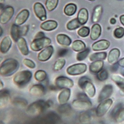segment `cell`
<instances>
[{
  "mask_svg": "<svg viewBox=\"0 0 124 124\" xmlns=\"http://www.w3.org/2000/svg\"><path fill=\"white\" fill-rule=\"evenodd\" d=\"M52 104V102L50 100L45 101L43 100H39L29 105L26 111L30 116H37L42 113Z\"/></svg>",
  "mask_w": 124,
  "mask_h": 124,
  "instance_id": "6da1fadb",
  "label": "cell"
},
{
  "mask_svg": "<svg viewBox=\"0 0 124 124\" xmlns=\"http://www.w3.org/2000/svg\"><path fill=\"white\" fill-rule=\"evenodd\" d=\"M19 67L17 60L13 58L7 59L0 66V75L5 77L11 76L18 70Z\"/></svg>",
  "mask_w": 124,
  "mask_h": 124,
  "instance_id": "7a4b0ae2",
  "label": "cell"
},
{
  "mask_svg": "<svg viewBox=\"0 0 124 124\" xmlns=\"http://www.w3.org/2000/svg\"><path fill=\"white\" fill-rule=\"evenodd\" d=\"M72 106L76 110L85 111L91 107L92 102L86 94L82 93L78 94V99L72 102Z\"/></svg>",
  "mask_w": 124,
  "mask_h": 124,
  "instance_id": "3957f363",
  "label": "cell"
},
{
  "mask_svg": "<svg viewBox=\"0 0 124 124\" xmlns=\"http://www.w3.org/2000/svg\"><path fill=\"white\" fill-rule=\"evenodd\" d=\"M32 74L28 70H24L18 72L14 76L13 81L14 84L19 87L26 85L32 78Z\"/></svg>",
  "mask_w": 124,
  "mask_h": 124,
  "instance_id": "277c9868",
  "label": "cell"
},
{
  "mask_svg": "<svg viewBox=\"0 0 124 124\" xmlns=\"http://www.w3.org/2000/svg\"><path fill=\"white\" fill-rule=\"evenodd\" d=\"M51 43L50 39L44 37L39 39H34L30 44V48L32 50L37 52L39 51L48 46Z\"/></svg>",
  "mask_w": 124,
  "mask_h": 124,
  "instance_id": "5b68a950",
  "label": "cell"
},
{
  "mask_svg": "<svg viewBox=\"0 0 124 124\" xmlns=\"http://www.w3.org/2000/svg\"><path fill=\"white\" fill-rule=\"evenodd\" d=\"M87 70V66L85 64L79 63L69 67L67 69V73L70 76H78L84 74Z\"/></svg>",
  "mask_w": 124,
  "mask_h": 124,
  "instance_id": "8992f818",
  "label": "cell"
},
{
  "mask_svg": "<svg viewBox=\"0 0 124 124\" xmlns=\"http://www.w3.org/2000/svg\"><path fill=\"white\" fill-rule=\"evenodd\" d=\"M113 101L111 99H108L100 103L96 109V115L100 118L104 116L113 104Z\"/></svg>",
  "mask_w": 124,
  "mask_h": 124,
  "instance_id": "52a82bcc",
  "label": "cell"
},
{
  "mask_svg": "<svg viewBox=\"0 0 124 124\" xmlns=\"http://www.w3.org/2000/svg\"><path fill=\"white\" fill-rule=\"evenodd\" d=\"M55 85L60 89L70 88L74 85V82L71 79L64 76H59L56 78Z\"/></svg>",
  "mask_w": 124,
  "mask_h": 124,
  "instance_id": "ba28073f",
  "label": "cell"
},
{
  "mask_svg": "<svg viewBox=\"0 0 124 124\" xmlns=\"http://www.w3.org/2000/svg\"><path fill=\"white\" fill-rule=\"evenodd\" d=\"M111 117L116 123H121L124 122V107L122 104H118L112 110Z\"/></svg>",
  "mask_w": 124,
  "mask_h": 124,
  "instance_id": "9c48e42d",
  "label": "cell"
},
{
  "mask_svg": "<svg viewBox=\"0 0 124 124\" xmlns=\"http://www.w3.org/2000/svg\"><path fill=\"white\" fill-rule=\"evenodd\" d=\"M113 92V86L111 84L105 85L102 88L98 97V102L100 103L109 98L112 95Z\"/></svg>",
  "mask_w": 124,
  "mask_h": 124,
  "instance_id": "30bf717a",
  "label": "cell"
},
{
  "mask_svg": "<svg viewBox=\"0 0 124 124\" xmlns=\"http://www.w3.org/2000/svg\"><path fill=\"white\" fill-rule=\"evenodd\" d=\"M15 10L13 7H7L0 15V23L2 24H7L13 16Z\"/></svg>",
  "mask_w": 124,
  "mask_h": 124,
  "instance_id": "8fae6325",
  "label": "cell"
},
{
  "mask_svg": "<svg viewBox=\"0 0 124 124\" xmlns=\"http://www.w3.org/2000/svg\"><path fill=\"white\" fill-rule=\"evenodd\" d=\"M34 12L36 16L41 21H44L47 18V14L44 6L40 3H36L33 6Z\"/></svg>",
  "mask_w": 124,
  "mask_h": 124,
  "instance_id": "7c38bea8",
  "label": "cell"
},
{
  "mask_svg": "<svg viewBox=\"0 0 124 124\" xmlns=\"http://www.w3.org/2000/svg\"><path fill=\"white\" fill-rule=\"evenodd\" d=\"M54 53L52 46H48L41 51L38 55V60L41 62H46L49 60Z\"/></svg>",
  "mask_w": 124,
  "mask_h": 124,
  "instance_id": "4fadbf2b",
  "label": "cell"
},
{
  "mask_svg": "<svg viewBox=\"0 0 124 124\" xmlns=\"http://www.w3.org/2000/svg\"><path fill=\"white\" fill-rule=\"evenodd\" d=\"M29 93L34 96H42L46 93V88L43 85L36 84L30 87Z\"/></svg>",
  "mask_w": 124,
  "mask_h": 124,
  "instance_id": "5bb4252c",
  "label": "cell"
},
{
  "mask_svg": "<svg viewBox=\"0 0 124 124\" xmlns=\"http://www.w3.org/2000/svg\"><path fill=\"white\" fill-rule=\"evenodd\" d=\"M29 16V12L28 10L24 9L20 12L16 16L15 20V24L20 26L25 23Z\"/></svg>",
  "mask_w": 124,
  "mask_h": 124,
  "instance_id": "9a60e30c",
  "label": "cell"
},
{
  "mask_svg": "<svg viewBox=\"0 0 124 124\" xmlns=\"http://www.w3.org/2000/svg\"><path fill=\"white\" fill-rule=\"evenodd\" d=\"M71 94V91L70 88L63 89L58 95V100L60 105L66 104L69 100Z\"/></svg>",
  "mask_w": 124,
  "mask_h": 124,
  "instance_id": "2e32d148",
  "label": "cell"
},
{
  "mask_svg": "<svg viewBox=\"0 0 124 124\" xmlns=\"http://www.w3.org/2000/svg\"><path fill=\"white\" fill-rule=\"evenodd\" d=\"M110 45L109 41L106 40H100L94 43L92 45V49L95 51H103L108 49Z\"/></svg>",
  "mask_w": 124,
  "mask_h": 124,
  "instance_id": "e0dca14e",
  "label": "cell"
},
{
  "mask_svg": "<svg viewBox=\"0 0 124 124\" xmlns=\"http://www.w3.org/2000/svg\"><path fill=\"white\" fill-rule=\"evenodd\" d=\"M11 101V95L7 89L0 90V108L6 106Z\"/></svg>",
  "mask_w": 124,
  "mask_h": 124,
  "instance_id": "ac0fdd59",
  "label": "cell"
},
{
  "mask_svg": "<svg viewBox=\"0 0 124 124\" xmlns=\"http://www.w3.org/2000/svg\"><path fill=\"white\" fill-rule=\"evenodd\" d=\"M12 44V40L9 36L4 37L0 44V52L3 54H6L9 50Z\"/></svg>",
  "mask_w": 124,
  "mask_h": 124,
  "instance_id": "d6986e66",
  "label": "cell"
},
{
  "mask_svg": "<svg viewBox=\"0 0 124 124\" xmlns=\"http://www.w3.org/2000/svg\"><path fill=\"white\" fill-rule=\"evenodd\" d=\"M17 47L23 55L27 56L28 55L29 51L26 43V41L23 37H20L17 41Z\"/></svg>",
  "mask_w": 124,
  "mask_h": 124,
  "instance_id": "ffe728a7",
  "label": "cell"
},
{
  "mask_svg": "<svg viewBox=\"0 0 124 124\" xmlns=\"http://www.w3.org/2000/svg\"><path fill=\"white\" fill-rule=\"evenodd\" d=\"M120 56V51L117 48L112 49L109 53L108 62L110 64H115Z\"/></svg>",
  "mask_w": 124,
  "mask_h": 124,
  "instance_id": "44dd1931",
  "label": "cell"
},
{
  "mask_svg": "<svg viewBox=\"0 0 124 124\" xmlns=\"http://www.w3.org/2000/svg\"><path fill=\"white\" fill-rule=\"evenodd\" d=\"M58 26L57 22L53 20H49L43 23L40 25L41 28L45 31H50L55 29Z\"/></svg>",
  "mask_w": 124,
  "mask_h": 124,
  "instance_id": "7402d4cb",
  "label": "cell"
},
{
  "mask_svg": "<svg viewBox=\"0 0 124 124\" xmlns=\"http://www.w3.org/2000/svg\"><path fill=\"white\" fill-rule=\"evenodd\" d=\"M77 19L81 25L85 24L88 19V12L85 8H82L78 13Z\"/></svg>",
  "mask_w": 124,
  "mask_h": 124,
  "instance_id": "603a6c76",
  "label": "cell"
},
{
  "mask_svg": "<svg viewBox=\"0 0 124 124\" xmlns=\"http://www.w3.org/2000/svg\"><path fill=\"white\" fill-rule=\"evenodd\" d=\"M104 62L103 61H96L93 62L89 66V70L92 73L97 74L103 69Z\"/></svg>",
  "mask_w": 124,
  "mask_h": 124,
  "instance_id": "cb8c5ba5",
  "label": "cell"
},
{
  "mask_svg": "<svg viewBox=\"0 0 124 124\" xmlns=\"http://www.w3.org/2000/svg\"><path fill=\"white\" fill-rule=\"evenodd\" d=\"M86 94L90 98H93L95 95L96 93V89L93 85L91 81H89L87 82L84 88Z\"/></svg>",
  "mask_w": 124,
  "mask_h": 124,
  "instance_id": "d4e9b609",
  "label": "cell"
},
{
  "mask_svg": "<svg viewBox=\"0 0 124 124\" xmlns=\"http://www.w3.org/2000/svg\"><path fill=\"white\" fill-rule=\"evenodd\" d=\"M57 41L59 44L64 46H69L71 43V39L64 34H58L57 36Z\"/></svg>",
  "mask_w": 124,
  "mask_h": 124,
  "instance_id": "484cf974",
  "label": "cell"
},
{
  "mask_svg": "<svg viewBox=\"0 0 124 124\" xmlns=\"http://www.w3.org/2000/svg\"><path fill=\"white\" fill-rule=\"evenodd\" d=\"M101 33V27L98 24L92 26L90 33V38L92 40H96L99 38Z\"/></svg>",
  "mask_w": 124,
  "mask_h": 124,
  "instance_id": "4316f807",
  "label": "cell"
},
{
  "mask_svg": "<svg viewBox=\"0 0 124 124\" xmlns=\"http://www.w3.org/2000/svg\"><path fill=\"white\" fill-rule=\"evenodd\" d=\"M11 36L12 38L15 42H17L18 39L21 37L20 27L15 24L12 25L11 28Z\"/></svg>",
  "mask_w": 124,
  "mask_h": 124,
  "instance_id": "83f0119b",
  "label": "cell"
},
{
  "mask_svg": "<svg viewBox=\"0 0 124 124\" xmlns=\"http://www.w3.org/2000/svg\"><path fill=\"white\" fill-rule=\"evenodd\" d=\"M77 11L76 5L73 3H70L67 5L64 8V13L66 16H72L75 15Z\"/></svg>",
  "mask_w": 124,
  "mask_h": 124,
  "instance_id": "f1b7e54d",
  "label": "cell"
},
{
  "mask_svg": "<svg viewBox=\"0 0 124 124\" xmlns=\"http://www.w3.org/2000/svg\"><path fill=\"white\" fill-rule=\"evenodd\" d=\"M71 48L75 52H81L85 49L86 45L83 41L77 40L72 43Z\"/></svg>",
  "mask_w": 124,
  "mask_h": 124,
  "instance_id": "f546056e",
  "label": "cell"
},
{
  "mask_svg": "<svg viewBox=\"0 0 124 124\" xmlns=\"http://www.w3.org/2000/svg\"><path fill=\"white\" fill-rule=\"evenodd\" d=\"M102 7L101 6H97L95 7L92 17V21L93 23H97L99 21L102 14Z\"/></svg>",
  "mask_w": 124,
  "mask_h": 124,
  "instance_id": "4dcf8cb0",
  "label": "cell"
},
{
  "mask_svg": "<svg viewBox=\"0 0 124 124\" xmlns=\"http://www.w3.org/2000/svg\"><path fill=\"white\" fill-rule=\"evenodd\" d=\"M13 104L18 107L19 108H24L26 107L28 105V102L27 100L20 97H16L13 100Z\"/></svg>",
  "mask_w": 124,
  "mask_h": 124,
  "instance_id": "1f68e13d",
  "label": "cell"
},
{
  "mask_svg": "<svg viewBox=\"0 0 124 124\" xmlns=\"http://www.w3.org/2000/svg\"><path fill=\"white\" fill-rule=\"evenodd\" d=\"M107 57V53L104 52H102L95 53L91 54L89 56V60L91 62H94L96 61H103L105 60Z\"/></svg>",
  "mask_w": 124,
  "mask_h": 124,
  "instance_id": "d6a6232c",
  "label": "cell"
},
{
  "mask_svg": "<svg viewBox=\"0 0 124 124\" xmlns=\"http://www.w3.org/2000/svg\"><path fill=\"white\" fill-rule=\"evenodd\" d=\"M47 77L46 72L43 70H38L34 74L35 79L39 82H42L45 80Z\"/></svg>",
  "mask_w": 124,
  "mask_h": 124,
  "instance_id": "836d02e7",
  "label": "cell"
},
{
  "mask_svg": "<svg viewBox=\"0 0 124 124\" xmlns=\"http://www.w3.org/2000/svg\"><path fill=\"white\" fill-rule=\"evenodd\" d=\"M59 3V0H46L45 6L49 12L53 11L57 7Z\"/></svg>",
  "mask_w": 124,
  "mask_h": 124,
  "instance_id": "e575fe53",
  "label": "cell"
},
{
  "mask_svg": "<svg viewBox=\"0 0 124 124\" xmlns=\"http://www.w3.org/2000/svg\"><path fill=\"white\" fill-rule=\"evenodd\" d=\"M81 24L79 23L77 18H75L70 21L67 24V28L69 30H74L79 28Z\"/></svg>",
  "mask_w": 124,
  "mask_h": 124,
  "instance_id": "d590c367",
  "label": "cell"
},
{
  "mask_svg": "<svg viewBox=\"0 0 124 124\" xmlns=\"http://www.w3.org/2000/svg\"><path fill=\"white\" fill-rule=\"evenodd\" d=\"M109 77V73L106 70L102 69L97 74V78L100 81H104L107 80Z\"/></svg>",
  "mask_w": 124,
  "mask_h": 124,
  "instance_id": "8d00e7d4",
  "label": "cell"
},
{
  "mask_svg": "<svg viewBox=\"0 0 124 124\" xmlns=\"http://www.w3.org/2000/svg\"><path fill=\"white\" fill-rule=\"evenodd\" d=\"M66 64V60L61 58L56 61L54 65V70L55 71H59L64 68Z\"/></svg>",
  "mask_w": 124,
  "mask_h": 124,
  "instance_id": "74e56055",
  "label": "cell"
},
{
  "mask_svg": "<svg viewBox=\"0 0 124 124\" xmlns=\"http://www.w3.org/2000/svg\"><path fill=\"white\" fill-rule=\"evenodd\" d=\"M89 49H85V50L79 52L77 55V60L78 61H82L86 58L89 53Z\"/></svg>",
  "mask_w": 124,
  "mask_h": 124,
  "instance_id": "f35d334b",
  "label": "cell"
},
{
  "mask_svg": "<svg viewBox=\"0 0 124 124\" xmlns=\"http://www.w3.org/2000/svg\"><path fill=\"white\" fill-rule=\"evenodd\" d=\"M78 35L82 37H86L88 36L90 33V29L86 26H84L80 28L78 31Z\"/></svg>",
  "mask_w": 124,
  "mask_h": 124,
  "instance_id": "ab89813d",
  "label": "cell"
},
{
  "mask_svg": "<svg viewBox=\"0 0 124 124\" xmlns=\"http://www.w3.org/2000/svg\"><path fill=\"white\" fill-rule=\"evenodd\" d=\"M89 81H91V79L90 78H89L88 77H85V76H83L81 77L78 81V85L79 86V87L81 89H83L85 87V85H86V84L87 83V82Z\"/></svg>",
  "mask_w": 124,
  "mask_h": 124,
  "instance_id": "60d3db41",
  "label": "cell"
},
{
  "mask_svg": "<svg viewBox=\"0 0 124 124\" xmlns=\"http://www.w3.org/2000/svg\"><path fill=\"white\" fill-rule=\"evenodd\" d=\"M114 35L118 39L122 38L124 36V28L122 27L116 28L114 32Z\"/></svg>",
  "mask_w": 124,
  "mask_h": 124,
  "instance_id": "b9f144b4",
  "label": "cell"
},
{
  "mask_svg": "<svg viewBox=\"0 0 124 124\" xmlns=\"http://www.w3.org/2000/svg\"><path fill=\"white\" fill-rule=\"evenodd\" d=\"M23 64L28 68L33 69L35 68L36 65L34 62L30 59H24L23 60Z\"/></svg>",
  "mask_w": 124,
  "mask_h": 124,
  "instance_id": "7bdbcfd3",
  "label": "cell"
},
{
  "mask_svg": "<svg viewBox=\"0 0 124 124\" xmlns=\"http://www.w3.org/2000/svg\"><path fill=\"white\" fill-rule=\"evenodd\" d=\"M70 106L68 104H65L63 105H61L58 108V111L60 113H66L69 112L70 110Z\"/></svg>",
  "mask_w": 124,
  "mask_h": 124,
  "instance_id": "ee69618b",
  "label": "cell"
},
{
  "mask_svg": "<svg viewBox=\"0 0 124 124\" xmlns=\"http://www.w3.org/2000/svg\"><path fill=\"white\" fill-rule=\"evenodd\" d=\"M112 80L115 82V84L118 82L124 81V78L118 75H113L111 77Z\"/></svg>",
  "mask_w": 124,
  "mask_h": 124,
  "instance_id": "f6af8a7d",
  "label": "cell"
},
{
  "mask_svg": "<svg viewBox=\"0 0 124 124\" xmlns=\"http://www.w3.org/2000/svg\"><path fill=\"white\" fill-rule=\"evenodd\" d=\"M28 30V27L27 25H24L23 26L20 27V35L21 36H25Z\"/></svg>",
  "mask_w": 124,
  "mask_h": 124,
  "instance_id": "bcb514c9",
  "label": "cell"
},
{
  "mask_svg": "<svg viewBox=\"0 0 124 124\" xmlns=\"http://www.w3.org/2000/svg\"><path fill=\"white\" fill-rule=\"evenodd\" d=\"M45 37V34L43 32H39L37 33L34 39H39V38H44Z\"/></svg>",
  "mask_w": 124,
  "mask_h": 124,
  "instance_id": "7dc6e473",
  "label": "cell"
},
{
  "mask_svg": "<svg viewBox=\"0 0 124 124\" xmlns=\"http://www.w3.org/2000/svg\"><path fill=\"white\" fill-rule=\"evenodd\" d=\"M116 84L120 88V89L123 92H124V81L118 82V83H116Z\"/></svg>",
  "mask_w": 124,
  "mask_h": 124,
  "instance_id": "c3c4849f",
  "label": "cell"
},
{
  "mask_svg": "<svg viewBox=\"0 0 124 124\" xmlns=\"http://www.w3.org/2000/svg\"><path fill=\"white\" fill-rule=\"evenodd\" d=\"M68 52V50L66 49H62L60 51H59V56L60 57H62V56H63L64 55H65Z\"/></svg>",
  "mask_w": 124,
  "mask_h": 124,
  "instance_id": "681fc988",
  "label": "cell"
},
{
  "mask_svg": "<svg viewBox=\"0 0 124 124\" xmlns=\"http://www.w3.org/2000/svg\"><path fill=\"white\" fill-rule=\"evenodd\" d=\"M118 65L121 67L124 68V58L121 59L118 62Z\"/></svg>",
  "mask_w": 124,
  "mask_h": 124,
  "instance_id": "f907efd6",
  "label": "cell"
},
{
  "mask_svg": "<svg viewBox=\"0 0 124 124\" xmlns=\"http://www.w3.org/2000/svg\"><path fill=\"white\" fill-rule=\"evenodd\" d=\"M121 23L124 26V15H122L120 17Z\"/></svg>",
  "mask_w": 124,
  "mask_h": 124,
  "instance_id": "816d5d0a",
  "label": "cell"
},
{
  "mask_svg": "<svg viewBox=\"0 0 124 124\" xmlns=\"http://www.w3.org/2000/svg\"><path fill=\"white\" fill-rule=\"evenodd\" d=\"M110 23L112 24H114L116 23V20L114 18H112L110 19Z\"/></svg>",
  "mask_w": 124,
  "mask_h": 124,
  "instance_id": "f5cc1de1",
  "label": "cell"
},
{
  "mask_svg": "<svg viewBox=\"0 0 124 124\" xmlns=\"http://www.w3.org/2000/svg\"><path fill=\"white\" fill-rule=\"evenodd\" d=\"M4 86V83L3 82V81L1 79H0V90L3 89Z\"/></svg>",
  "mask_w": 124,
  "mask_h": 124,
  "instance_id": "db71d44e",
  "label": "cell"
},
{
  "mask_svg": "<svg viewBox=\"0 0 124 124\" xmlns=\"http://www.w3.org/2000/svg\"><path fill=\"white\" fill-rule=\"evenodd\" d=\"M3 34V29L2 27L0 26V37H1Z\"/></svg>",
  "mask_w": 124,
  "mask_h": 124,
  "instance_id": "11a10c76",
  "label": "cell"
},
{
  "mask_svg": "<svg viewBox=\"0 0 124 124\" xmlns=\"http://www.w3.org/2000/svg\"><path fill=\"white\" fill-rule=\"evenodd\" d=\"M5 2V0H0V4H3Z\"/></svg>",
  "mask_w": 124,
  "mask_h": 124,
  "instance_id": "9f6ffc18",
  "label": "cell"
},
{
  "mask_svg": "<svg viewBox=\"0 0 124 124\" xmlns=\"http://www.w3.org/2000/svg\"><path fill=\"white\" fill-rule=\"evenodd\" d=\"M2 60H3V58H2L1 57H0V64H1V62L2 61Z\"/></svg>",
  "mask_w": 124,
  "mask_h": 124,
  "instance_id": "6f0895ef",
  "label": "cell"
},
{
  "mask_svg": "<svg viewBox=\"0 0 124 124\" xmlns=\"http://www.w3.org/2000/svg\"><path fill=\"white\" fill-rule=\"evenodd\" d=\"M88 1H92V2H93V1H95V0H88Z\"/></svg>",
  "mask_w": 124,
  "mask_h": 124,
  "instance_id": "680465c9",
  "label": "cell"
}]
</instances>
